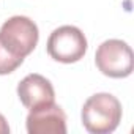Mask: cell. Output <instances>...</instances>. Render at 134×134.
<instances>
[{
	"label": "cell",
	"mask_w": 134,
	"mask_h": 134,
	"mask_svg": "<svg viewBox=\"0 0 134 134\" xmlns=\"http://www.w3.org/2000/svg\"><path fill=\"white\" fill-rule=\"evenodd\" d=\"M121 104L110 93H95L82 106L84 128L92 134H109L121 121Z\"/></svg>",
	"instance_id": "obj_1"
},
{
	"label": "cell",
	"mask_w": 134,
	"mask_h": 134,
	"mask_svg": "<svg viewBox=\"0 0 134 134\" xmlns=\"http://www.w3.org/2000/svg\"><path fill=\"white\" fill-rule=\"evenodd\" d=\"M40 40L38 25L27 16H13L0 27V43L18 58L33 52Z\"/></svg>",
	"instance_id": "obj_2"
},
{
	"label": "cell",
	"mask_w": 134,
	"mask_h": 134,
	"mask_svg": "<svg viewBox=\"0 0 134 134\" xmlns=\"http://www.w3.org/2000/svg\"><path fill=\"white\" fill-rule=\"evenodd\" d=\"M96 68L107 77L123 79L132 73L134 55L128 43L121 40H107L101 43L95 54Z\"/></svg>",
	"instance_id": "obj_3"
},
{
	"label": "cell",
	"mask_w": 134,
	"mask_h": 134,
	"mask_svg": "<svg viewBox=\"0 0 134 134\" xmlns=\"http://www.w3.org/2000/svg\"><path fill=\"white\" fill-rule=\"evenodd\" d=\"M46 47L52 60L70 65L84 58L88 44L81 29L74 25H62L49 35Z\"/></svg>",
	"instance_id": "obj_4"
},
{
	"label": "cell",
	"mask_w": 134,
	"mask_h": 134,
	"mask_svg": "<svg viewBox=\"0 0 134 134\" xmlns=\"http://www.w3.org/2000/svg\"><path fill=\"white\" fill-rule=\"evenodd\" d=\"M29 134H65L66 114L63 109L52 103L29 112L25 120Z\"/></svg>",
	"instance_id": "obj_5"
},
{
	"label": "cell",
	"mask_w": 134,
	"mask_h": 134,
	"mask_svg": "<svg viewBox=\"0 0 134 134\" xmlns=\"http://www.w3.org/2000/svg\"><path fill=\"white\" fill-rule=\"evenodd\" d=\"M18 96L29 110L55 103V92L49 79L41 74H29L18 84Z\"/></svg>",
	"instance_id": "obj_6"
},
{
	"label": "cell",
	"mask_w": 134,
	"mask_h": 134,
	"mask_svg": "<svg viewBox=\"0 0 134 134\" xmlns=\"http://www.w3.org/2000/svg\"><path fill=\"white\" fill-rule=\"evenodd\" d=\"M24 63V58H18L13 54H10L0 43V76L10 74L13 71H16L19 66Z\"/></svg>",
	"instance_id": "obj_7"
},
{
	"label": "cell",
	"mask_w": 134,
	"mask_h": 134,
	"mask_svg": "<svg viewBox=\"0 0 134 134\" xmlns=\"http://www.w3.org/2000/svg\"><path fill=\"white\" fill-rule=\"evenodd\" d=\"M10 132V126H8V121L7 118L0 114V134H8Z\"/></svg>",
	"instance_id": "obj_8"
}]
</instances>
